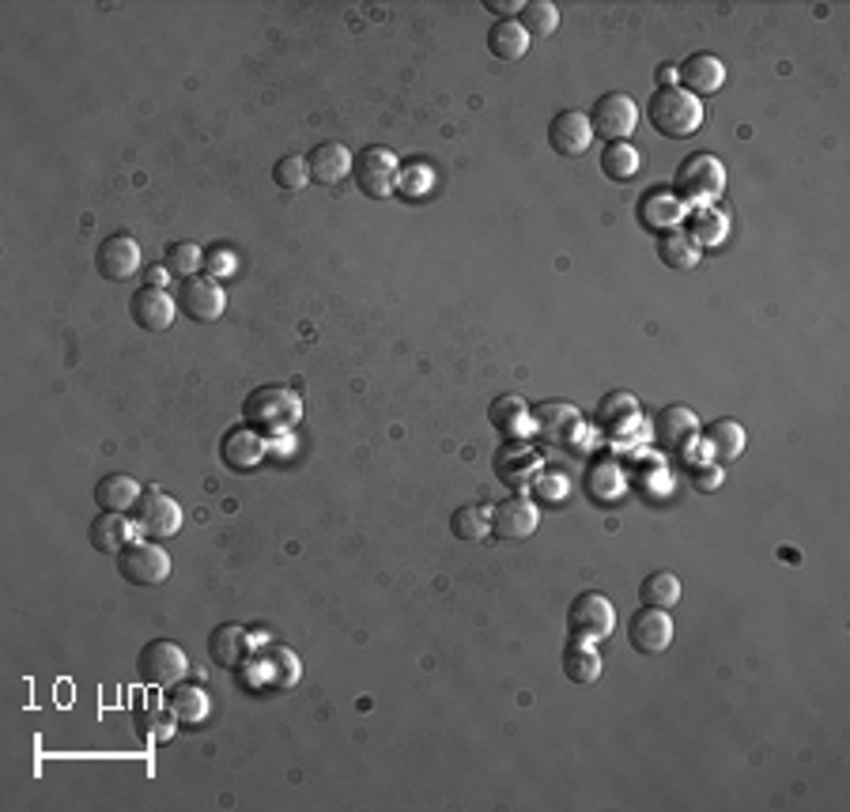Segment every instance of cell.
Instances as JSON below:
<instances>
[{"instance_id": "cell-1", "label": "cell", "mask_w": 850, "mask_h": 812, "mask_svg": "<svg viewBox=\"0 0 850 812\" xmlns=\"http://www.w3.org/2000/svg\"><path fill=\"white\" fill-rule=\"evenodd\" d=\"M303 404L291 386H258L253 393H246L242 404V424L253 427L258 435H284L299 424Z\"/></svg>"}, {"instance_id": "cell-2", "label": "cell", "mask_w": 850, "mask_h": 812, "mask_svg": "<svg viewBox=\"0 0 850 812\" xmlns=\"http://www.w3.org/2000/svg\"><path fill=\"white\" fill-rule=\"evenodd\" d=\"M647 117L662 137L685 140V137H696L699 125H703V107H699V99L688 95L685 87L670 84V87H658V91L650 95Z\"/></svg>"}, {"instance_id": "cell-3", "label": "cell", "mask_w": 850, "mask_h": 812, "mask_svg": "<svg viewBox=\"0 0 850 812\" xmlns=\"http://www.w3.org/2000/svg\"><path fill=\"white\" fill-rule=\"evenodd\" d=\"M722 189H726V166H722V159L711 155V151L688 155L685 163L677 166V174H673V193H677L680 204L703 209V204H711L714 197H722Z\"/></svg>"}, {"instance_id": "cell-4", "label": "cell", "mask_w": 850, "mask_h": 812, "mask_svg": "<svg viewBox=\"0 0 850 812\" xmlns=\"http://www.w3.org/2000/svg\"><path fill=\"white\" fill-rule=\"evenodd\" d=\"M186 669H189L186 650H182L178 642H171V639H152L137 654V676L148 684V688L171 691L174 684L186 680Z\"/></svg>"}, {"instance_id": "cell-5", "label": "cell", "mask_w": 850, "mask_h": 812, "mask_svg": "<svg viewBox=\"0 0 850 812\" xmlns=\"http://www.w3.org/2000/svg\"><path fill=\"white\" fill-rule=\"evenodd\" d=\"M352 174H355V186H360L363 197H375V201H383V197H393L401 163H397V155L389 148L371 145V148H363L360 155L352 159Z\"/></svg>"}, {"instance_id": "cell-6", "label": "cell", "mask_w": 850, "mask_h": 812, "mask_svg": "<svg viewBox=\"0 0 850 812\" xmlns=\"http://www.w3.org/2000/svg\"><path fill=\"white\" fill-rule=\"evenodd\" d=\"M567 627L575 639H586V642H601L613 635L616 627V609L605 594H578L567 609Z\"/></svg>"}, {"instance_id": "cell-7", "label": "cell", "mask_w": 850, "mask_h": 812, "mask_svg": "<svg viewBox=\"0 0 850 812\" xmlns=\"http://www.w3.org/2000/svg\"><path fill=\"white\" fill-rule=\"evenodd\" d=\"M639 125V107H635L632 95L624 91H609L598 99V107L590 110V129L593 137H601L605 145H616V140H627Z\"/></svg>"}, {"instance_id": "cell-8", "label": "cell", "mask_w": 850, "mask_h": 812, "mask_svg": "<svg viewBox=\"0 0 850 812\" xmlns=\"http://www.w3.org/2000/svg\"><path fill=\"white\" fill-rule=\"evenodd\" d=\"M174 302L186 317L193 322L209 325V322H220L227 310V291L220 288L216 276H186L174 291Z\"/></svg>"}, {"instance_id": "cell-9", "label": "cell", "mask_w": 850, "mask_h": 812, "mask_svg": "<svg viewBox=\"0 0 850 812\" xmlns=\"http://www.w3.org/2000/svg\"><path fill=\"white\" fill-rule=\"evenodd\" d=\"M117 575L129 586H159L171 578V555L159 545L140 540V545H129L117 552Z\"/></svg>"}, {"instance_id": "cell-10", "label": "cell", "mask_w": 850, "mask_h": 812, "mask_svg": "<svg viewBox=\"0 0 850 812\" xmlns=\"http://www.w3.org/2000/svg\"><path fill=\"white\" fill-rule=\"evenodd\" d=\"M133 522H137V529L145 533V537L166 540L182 529V507H178V499L166 496V491L148 488L145 496L137 499V507H133Z\"/></svg>"}, {"instance_id": "cell-11", "label": "cell", "mask_w": 850, "mask_h": 812, "mask_svg": "<svg viewBox=\"0 0 850 812\" xmlns=\"http://www.w3.org/2000/svg\"><path fill=\"white\" fill-rule=\"evenodd\" d=\"M95 268H99L102 280L110 284H125L129 276L140 273V246L133 235L117 230V235H107L95 250Z\"/></svg>"}, {"instance_id": "cell-12", "label": "cell", "mask_w": 850, "mask_h": 812, "mask_svg": "<svg viewBox=\"0 0 850 812\" xmlns=\"http://www.w3.org/2000/svg\"><path fill=\"white\" fill-rule=\"evenodd\" d=\"M627 642H632L639 654H665L673 642V620L665 609H635V616L627 620Z\"/></svg>"}, {"instance_id": "cell-13", "label": "cell", "mask_w": 850, "mask_h": 812, "mask_svg": "<svg viewBox=\"0 0 850 812\" xmlns=\"http://www.w3.org/2000/svg\"><path fill=\"white\" fill-rule=\"evenodd\" d=\"M548 145L567 159L586 155L593 145L590 114H583V110H560V114L548 122Z\"/></svg>"}, {"instance_id": "cell-14", "label": "cell", "mask_w": 850, "mask_h": 812, "mask_svg": "<svg viewBox=\"0 0 850 812\" xmlns=\"http://www.w3.org/2000/svg\"><path fill=\"white\" fill-rule=\"evenodd\" d=\"M635 216H639V223L647 230H654V235H670L673 227H680V223H685V204L677 201V193H673L670 186H654L639 201Z\"/></svg>"}, {"instance_id": "cell-15", "label": "cell", "mask_w": 850, "mask_h": 812, "mask_svg": "<svg viewBox=\"0 0 850 812\" xmlns=\"http://www.w3.org/2000/svg\"><path fill=\"white\" fill-rule=\"evenodd\" d=\"M529 424L560 446L575 442L578 432H583V416H578V409L567 401H545V404H537V409H529Z\"/></svg>"}, {"instance_id": "cell-16", "label": "cell", "mask_w": 850, "mask_h": 812, "mask_svg": "<svg viewBox=\"0 0 850 812\" xmlns=\"http://www.w3.org/2000/svg\"><path fill=\"white\" fill-rule=\"evenodd\" d=\"M537 522H541L537 507L529 503V499H522V496L503 499V503H496V511H491V533H496L499 540H526V537H534Z\"/></svg>"}, {"instance_id": "cell-17", "label": "cell", "mask_w": 850, "mask_h": 812, "mask_svg": "<svg viewBox=\"0 0 850 812\" xmlns=\"http://www.w3.org/2000/svg\"><path fill=\"white\" fill-rule=\"evenodd\" d=\"M174 310H178L174 296H166L163 288H148V284L133 291V299H129V317L140 325V329H148V333L171 329Z\"/></svg>"}, {"instance_id": "cell-18", "label": "cell", "mask_w": 850, "mask_h": 812, "mask_svg": "<svg viewBox=\"0 0 850 812\" xmlns=\"http://www.w3.org/2000/svg\"><path fill=\"white\" fill-rule=\"evenodd\" d=\"M220 458H224V465L232 469V473H250V469H258L261 458H265V435L238 424L224 435V442H220Z\"/></svg>"}, {"instance_id": "cell-19", "label": "cell", "mask_w": 850, "mask_h": 812, "mask_svg": "<svg viewBox=\"0 0 850 812\" xmlns=\"http://www.w3.org/2000/svg\"><path fill=\"white\" fill-rule=\"evenodd\" d=\"M352 151H348L340 140H325V145L310 148L307 155V171H310V182L317 186H340V182L352 174Z\"/></svg>"}, {"instance_id": "cell-20", "label": "cell", "mask_w": 850, "mask_h": 812, "mask_svg": "<svg viewBox=\"0 0 850 812\" xmlns=\"http://www.w3.org/2000/svg\"><path fill=\"white\" fill-rule=\"evenodd\" d=\"M677 79L688 95L703 99V95L722 91V84H726V65H722L714 53H692V58H685V65L677 68Z\"/></svg>"}, {"instance_id": "cell-21", "label": "cell", "mask_w": 850, "mask_h": 812, "mask_svg": "<svg viewBox=\"0 0 850 812\" xmlns=\"http://www.w3.org/2000/svg\"><path fill=\"white\" fill-rule=\"evenodd\" d=\"M250 632L242 624H220L216 632L209 635V658L220 669H242L253 654Z\"/></svg>"}, {"instance_id": "cell-22", "label": "cell", "mask_w": 850, "mask_h": 812, "mask_svg": "<svg viewBox=\"0 0 850 812\" xmlns=\"http://www.w3.org/2000/svg\"><path fill=\"white\" fill-rule=\"evenodd\" d=\"M145 496L140 484L125 473H107L99 484H95V507L99 511H114V514H129L137 507V499Z\"/></svg>"}, {"instance_id": "cell-23", "label": "cell", "mask_w": 850, "mask_h": 812, "mask_svg": "<svg viewBox=\"0 0 850 812\" xmlns=\"http://www.w3.org/2000/svg\"><path fill=\"white\" fill-rule=\"evenodd\" d=\"M129 537H133L129 517L114 511H102L91 522V529H87V540L95 545V552H107V555H117L122 548H129Z\"/></svg>"}, {"instance_id": "cell-24", "label": "cell", "mask_w": 850, "mask_h": 812, "mask_svg": "<svg viewBox=\"0 0 850 812\" xmlns=\"http://www.w3.org/2000/svg\"><path fill=\"white\" fill-rule=\"evenodd\" d=\"M703 446L718 461H737L745 453V427L737 424V420H729V416L714 420V424L703 427Z\"/></svg>"}, {"instance_id": "cell-25", "label": "cell", "mask_w": 850, "mask_h": 812, "mask_svg": "<svg viewBox=\"0 0 850 812\" xmlns=\"http://www.w3.org/2000/svg\"><path fill=\"white\" fill-rule=\"evenodd\" d=\"M654 432H658V442H662V446L680 450V446H685L699 432V420H696L692 409H685V404H670V409L658 416Z\"/></svg>"}, {"instance_id": "cell-26", "label": "cell", "mask_w": 850, "mask_h": 812, "mask_svg": "<svg viewBox=\"0 0 850 812\" xmlns=\"http://www.w3.org/2000/svg\"><path fill=\"white\" fill-rule=\"evenodd\" d=\"M488 420L499 435H511V439H522V432L529 427V404L522 401L518 393H503L491 401Z\"/></svg>"}, {"instance_id": "cell-27", "label": "cell", "mask_w": 850, "mask_h": 812, "mask_svg": "<svg viewBox=\"0 0 850 812\" xmlns=\"http://www.w3.org/2000/svg\"><path fill=\"white\" fill-rule=\"evenodd\" d=\"M258 665H261V680H268L273 688H296L299 673H303L299 658L291 654L288 647H268V650H261Z\"/></svg>"}, {"instance_id": "cell-28", "label": "cell", "mask_w": 850, "mask_h": 812, "mask_svg": "<svg viewBox=\"0 0 850 812\" xmlns=\"http://www.w3.org/2000/svg\"><path fill=\"white\" fill-rule=\"evenodd\" d=\"M563 673H567L571 684H593L601 676V654L586 639L571 635L567 650H563Z\"/></svg>"}, {"instance_id": "cell-29", "label": "cell", "mask_w": 850, "mask_h": 812, "mask_svg": "<svg viewBox=\"0 0 850 812\" xmlns=\"http://www.w3.org/2000/svg\"><path fill=\"white\" fill-rule=\"evenodd\" d=\"M488 50L496 53L499 61H518V58H526V50H529V35L522 30L518 20H499V23H491V30H488Z\"/></svg>"}, {"instance_id": "cell-30", "label": "cell", "mask_w": 850, "mask_h": 812, "mask_svg": "<svg viewBox=\"0 0 850 812\" xmlns=\"http://www.w3.org/2000/svg\"><path fill=\"white\" fill-rule=\"evenodd\" d=\"M642 163H647V159H642V151L635 145H627V140L605 145V151H601V171H605V178H613V182L639 178Z\"/></svg>"}, {"instance_id": "cell-31", "label": "cell", "mask_w": 850, "mask_h": 812, "mask_svg": "<svg viewBox=\"0 0 850 812\" xmlns=\"http://www.w3.org/2000/svg\"><path fill=\"white\" fill-rule=\"evenodd\" d=\"M133 722H137L140 740H148V745H166V740L174 737V722L178 719H174L171 707H163V703H140Z\"/></svg>"}, {"instance_id": "cell-32", "label": "cell", "mask_w": 850, "mask_h": 812, "mask_svg": "<svg viewBox=\"0 0 850 812\" xmlns=\"http://www.w3.org/2000/svg\"><path fill=\"white\" fill-rule=\"evenodd\" d=\"M685 235L692 238L696 246H718L722 238H726L729 230V220L722 216L718 209H711V204H703V209H692V216L685 220Z\"/></svg>"}, {"instance_id": "cell-33", "label": "cell", "mask_w": 850, "mask_h": 812, "mask_svg": "<svg viewBox=\"0 0 850 812\" xmlns=\"http://www.w3.org/2000/svg\"><path fill=\"white\" fill-rule=\"evenodd\" d=\"M639 597H642V604H650V609L670 612L673 604L680 601V578L673 575V571H650L639 586Z\"/></svg>"}, {"instance_id": "cell-34", "label": "cell", "mask_w": 850, "mask_h": 812, "mask_svg": "<svg viewBox=\"0 0 850 812\" xmlns=\"http://www.w3.org/2000/svg\"><path fill=\"white\" fill-rule=\"evenodd\" d=\"M658 258H662V265L685 273V268L699 265V246L685 235V230H670V235L658 238Z\"/></svg>"}, {"instance_id": "cell-35", "label": "cell", "mask_w": 850, "mask_h": 812, "mask_svg": "<svg viewBox=\"0 0 850 812\" xmlns=\"http://www.w3.org/2000/svg\"><path fill=\"white\" fill-rule=\"evenodd\" d=\"M518 23L529 38H548V35H555V27H560V8H555L552 0H526L518 12Z\"/></svg>"}, {"instance_id": "cell-36", "label": "cell", "mask_w": 850, "mask_h": 812, "mask_svg": "<svg viewBox=\"0 0 850 812\" xmlns=\"http://www.w3.org/2000/svg\"><path fill=\"white\" fill-rule=\"evenodd\" d=\"M166 707H171L174 719L186 722V726H197V722L209 714V699H204V691L186 688V684H174L171 696H166Z\"/></svg>"}, {"instance_id": "cell-37", "label": "cell", "mask_w": 850, "mask_h": 812, "mask_svg": "<svg viewBox=\"0 0 850 812\" xmlns=\"http://www.w3.org/2000/svg\"><path fill=\"white\" fill-rule=\"evenodd\" d=\"M450 533L458 540H484L491 533V514L484 507H458L450 514Z\"/></svg>"}, {"instance_id": "cell-38", "label": "cell", "mask_w": 850, "mask_h": 812, "mask_svg": "<svg viewBox=\"0 0 850 812\" xmlns=\"http://www.w3.org/2000/svg\"><path fill=\"white\" fill-rule=\"evenodd\" d=\"M435 189V171L432 163H404L397 174V193L409 197V201H424Z\"/></svg>"}, {"instance_id": "cell-39", "label": "cell", "mask_w": 850, "mask_h": 812, "mask_svg": "<svg viewBox=\"0 0 850 812\" xmlns=\"http://www.w3.org/2000/svg\"><path fill=\"white\" fill-rule=\"evenodd\" d=\"M598 420L609 427V432H624L627 424H635V420H639V404H635L627 393H613V397H605V401H601Z\"/></svg>"}, {"instance_id": "cell-40", "label": "cell", "mask_w": 850, "mask_h": 812, "mask_svg": "<svg viewBox=\"0 0 850 812\" xmlns=\"http://www.w3.org/2000/svg\"><path fill=\"white\" fill-rule=\"evenodd\" d=\"M163 258H166V268H171L174 276H182V280H186V276H197V268L204 265V250L197 242H171Z\"/></svg>"}, {"instance_id": "cell-41", "label": "cell", "mask_w": 850, "mask_h": 812, "mask_svg": "<svg viewBox=\"0 0 850 812\" xmlns=\"http://www.w3.org/2000/svg\"><path fill=\"white\" fill-rule=\"evenodd\" d=\"M273 182L284 189V193H299V189H303L310 182L307 159L303 155H284L280 163L273 166Z\"/></svg>"}, {"instance_id": "cell-42", "label": "cell", "mask_w": 850, "mask_h": 812, "mask_svg": "<svg viewBox=\"0 0 850 812\" xmlns=\"http://www.w3.org/2000/svg\"><path fill=\"white\" fill-rule=\"evenodd\" d=\"M722 469L718 465H696V473H692V484L699 491H718L722 488Z\"/></svg>"}, {"instance_id": "cell-43", "label": "cell", "mask_w": 850, "mask_h": 812, "mask_svg": "<svg viewBox=\"0 0 850 812\" xmlns=\"http://www.w3.org/2000/svg\"><path fill=\"white\" fill-rule=\"evenodd\" d=\"M484 8H488V12H496V15H518L522 12L518 0H488Z\"/></svg>"}, {"instance_id": "cell-44", "label": "cell", "mask_w": 850, "mask_h": 812, "mask_svg": "<svg viewBox=\"0 0 850 812\" xmlns=\"http://www.w3.org/2000/svg\"><path fill=\"white\" fill-rule=\"evenodd\" d=\"M171 268H148V288H163Z\"/></svg>"}, {"instance_id": "cell-45", "label": "cell", "mask_w": 850, "mask_h": 812, "mask_svg": "<svg viewBox=\"0 0 850 812\" xmlns=\"http://www.w3.org/2000/svg\"><path fill=\"white\" fill-rule=\"evenodd\" d=\"M673 79H677V68H673V65H662V68H658V84H662V87H670Z\"/></svg>"}]
</instances>
